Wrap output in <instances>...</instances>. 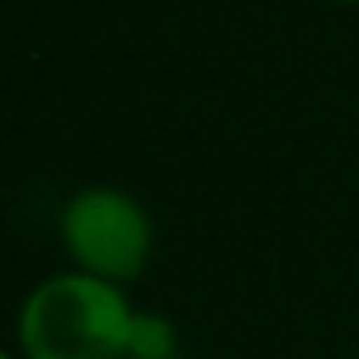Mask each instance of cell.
Instances as JSON below:
<instances>
[{
  "label": "cell",
  "mask_w": 359,
  "mask_h": 359,
  "mask_svg": "<svg viewBox=\"0 0 359 359\" xmlns=\"http://www.w3.org/2000/svg\"><path fill=\"white\" fill-rule=\"evenodd\" d=\"M124 359H182L174 328L166 325L163 317H155V313H135Z\"/></svg>",
  "instance_id": "obj_3"
},
{
  "label": "cell",
  "mask_w": 359,
  "mask_h": 359,
  "mask_svg": "<svg viewBox=\"0 0 359 359\" xmlns=\"http://www.w3.org/2000/svg\"><path fill=\"white\" fill-rule=\"evenodd\" d=\"M132 305L97 274H58L43 282L20 313L27 359H124Z\"/></svg>",
  "instance_id": "obj_1"
},
{
  "label": "cell",
  "mask_w": 359,
  "mask_h": 359,
  "mask_svg": "<svg viewBox=\"0 0 359 359\" xmlns=\"http://www.w3.org/2000/svg\"><path fill=\"white\" fill-rule=\"evenodd\" d=\"M62 240L74 263L104 282H128L147 266V212L120 189H81L62 212Z\"/></svg>",
  "instance_id": "obj_2"
},
{
  "label": "cell",
  "mask_w": 359,
  "mask_h": 359,
  "mask_svg": "<svg viewBox=\"0 0 359 359\" xmlns=\"http://www.w3.org/2000/svg\"><path fill=\"white\" fill-rule=\"evenodd\" d=\"M0 359H12V355H8V351H0Z\"/></svg>",
  "instance_id": "obj_4"
}]
</instances>
